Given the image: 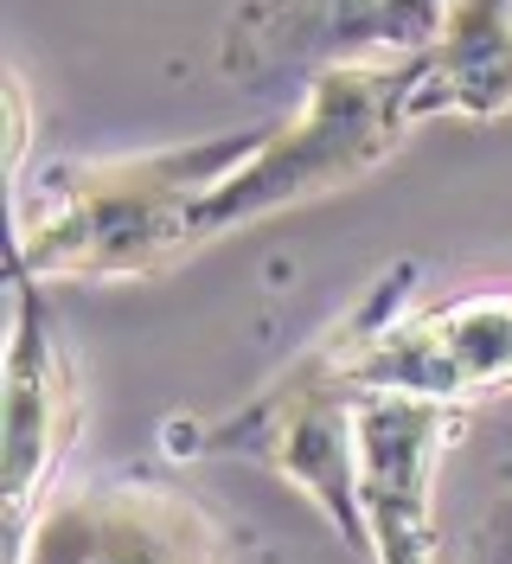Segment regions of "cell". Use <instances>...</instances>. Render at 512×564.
Segmentation results:
<instances>
[{
	"label": "cell",
	"instance_id": "1",
	"mask_svg": "<svg viewBox=\"0 0 512 564\" xmlns=\"http://www.w3.org/2000/svg\"><path fill=\"white\" fill-rule=\"evenodd\" d=\"M263 129L116 161H58L13 206V270L39 282H135L193 257V212Z\"/></svg>",
	"mask_w": 512,
	"mask_h": 564
},
{
	"label": "cell",
	"instance_id": "2",
	"mask_svg": "<svg viewBox=\"0 0 512 564\" xmlns=\"http://www.w3.org/2000/svg\"><path fill=\"white\" fill-rule=\"evenodd\" d=\"M416 58H372V65H334L307 77L295 116H282L263 141L218 180L193 212V250L231 238L243 225L288 206H314L327 193H346L397 154V141L416 129L410 116Z\"/></svg>",
	"mask_w": 512,
	"mask_h": 564
},
{
	"label": "cell",
	"instance_id": "3",
	"mask_svg": "<svg viewBox=\"0 0 512 564\" xmlns=\"http://www.w3.org/2000/svg\"><path fill=\"white\" fill-rule=\"evenodd\" d=\"M352 340H359V315H340L270 386L250 391L238 411L211 423L173 417L167 449L263 462L270 475L314 500V513L334 527L346 552L366 558V532H359V398L366 391L352 386Z\"/></svg>",
	"mask_w": 512,
	"mask_h": 564
},
{
	"label": "cell",
	"instance_id": "4",
	"mask_svg": "<svg viewBox=\"0 0 512 564\" xmlns=\"http://www.w3.org/2000/svg\"><path fill=\"white\" fill-rule=\"evenodd\" d=\"M416 270L397 263L352 302V386L404 391L436 404L512 398V289H461L443 302H410Z\"/></svg>",
	"mask_w": 512,
	"mask_h": 564
},
{
	"label": "cell",
	"instance_id": "5",
	"mask_svg": "<svg viewBox=\"0 0 512 564\" xmlns=\"http://www.w3.org/2000/svg\"><path fill=\"white\" fill-rule=\"evenodd\" d=\"M7 564H250L243 539L205 500L154 475L52 488Z\"/></svg>",
	"mask_w": 512,
	"mask_h": 564
},
{
	"label": "cell",
	"instance_id": "6",
	"mask_svg": "<svg viewBox=\"0 0 512 564\" xmlns=\"http://www.w3.org/2000/svg\"><path fill=\"white\" fill-rule=\"evenodd\" d=\"M84 423L77 366L65 327L45 302V282L7 263V352H0V507L7 545L26 532L45 494L58 488L70 443Z\"/></svg>",
	"mask_w": 512,
	"mask_h": 564
},
{
	"label": "cell",
	"instance_id": "7",
	"mask_svg": "<svg viewBox=\"0 0 512 564\" xmlns=\"http://www.w3.org/2000/svg\"><path fill=\"white\" fill-rule=\"evenodd\" d=\"M448 20V0H238L218 65L238 84L270 77H320L334 65L416 58L429 52Z\"/></svg>",
	"mask_w": 512,
	"mask_h": 564
},
{
	"label": "cell",
	"instance_id": "8",
	"mask_svg": "<svg viewBox=\"0 0 512 564\" xmlns=\"http://www.w3.org/2000/svg\"><path fill=\"white\" fill-rule=\"evenodd\" d=\"M468 436V404L366 391L359 398V532L366 564H443L436 488Z\"/></svg>",
	"mask_w": 512,
	"mask_h": 564
},
{
	"label": "cell",
	"instance_id": "9",
	"mask_svg": "<svg viewBox=\"0 0 512 564\" xmlns=\"http://www.w3.org/2000/svg\"><path fill=\"white\" fill-rule=\"evenodd\" d=\"M512 109V0H448L429 52H416L410 116H506Z\"/></svg>",
	"mask_w": 512,
	"mask_h": 564
},
{
	"label": "cell",
	"instance_id": "10",
	"mask_svg": "<svg viewBox=\"0 0 512 564\" xmlns=\"http://www.w3.org/2000/svg\"><path fill=\"white\" fill-rule=\"evenodd\" d=\"M20 167H26V84L20 70H7V180L20 186Z\"/></svg>",
	"mask_w": 512,
	"mask_h": 564
},
{
	"label": "cell",
	"instance_id": "11",
	"mask_svg": "<svg viewBox=\"0 0 512 564\" xmlns=\"http://www.w3.org/2000/svg\"><path fill=\"white\" fill-rule=\"evenodd\" d=\"M493 564H512V539H506V552H500V558H493Z\"/></svg>",
	"mask_w": 512,
	"mask_h": 564
},
{
	"label": "cell",
	"instance_id": "12",
	"mask_svg": "<svg viewBox=\"0 0 512 564\" xmlns=\"http://www.w3.org/2000/svg\"><path fill=\"white\" fill-rule=\"evenodd\" d=\"M506 475H512V468H506Z\"/></svg>",
	"mask_w": 512,
	"mask_h": 564
}]
</instances>
